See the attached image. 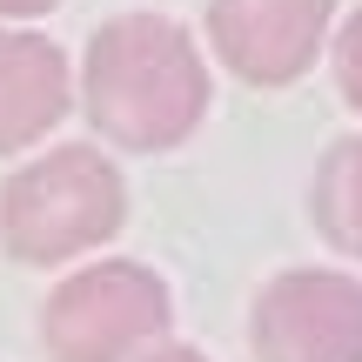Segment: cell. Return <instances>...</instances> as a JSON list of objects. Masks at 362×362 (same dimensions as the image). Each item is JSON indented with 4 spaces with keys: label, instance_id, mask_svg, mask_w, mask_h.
I'll return each mask as SVG.
<instances>
[{
    "label": "cell",
    "instance_id": "obj_1",
    "mask_svg": "<svg viewBox=\"0 0 362 362\" xmlns=\"http://www.w3.org/2000/svg\"><path fill=\"white\" fill-rule=\"evenodd\" d=\"M81 101L101 141L161 155L188 141L208 115V67L202 47L161 13H121L88 40Z\"/></svg>",
    "mask_w": 362,
    "mask_h": 362
},
{
    "label": "cell",
    "instance_id": "obj_2",
    "mask_svg": "<svg viewBox=\"0 0 362 362\" xmlns=\"http://www.w3.org/2000/svg\"><path fill=\"white\" fill-rule=\"evenodd\" d=\"M128 215L115 161L101 148H54L27 161L0 188V242L13 262H67L81 248H101Z\"/></svg>",
    "mask_w": 362,
    "mask_h": 362
},
{
    "label": "cell",
    "instance_id": "obj_3",
    "mask_svg": "<svg viewBox=\"0 0 362 362\" xmlns=\"http://www.w3.org/2000/svg\"><path fill=\"white\" fill-rule=\"evenodd\" d=\"M168 329V282L141 262H94L47 296L40 342L54 362H128Z\"/></svg>",
    "mask_w": 362,
    "mask_h": 362
},
{
    "label": "cell",
    "instance_id": "obj_4",
    "mask_svg": "<svg viewBox=\"0 0 362 362\" xmlns=\"http://www.w3.org/2000/svg\"><path fill=\"white\" fill-rule=\"evenodd\" d=\"M255 362H362V282L336 269H288L248 315Z\"/></svg>",
    "mask_w": 362,
    "mask_h": 362
},
{
    "label": "cell",
    "instance_id": "obj_5",
    "mask_svg": "<svg viewBox=\"0 0 362 362\" xmlns=\"http://www.w3.org/2000/svg\"><path fill=\"white\" fill-rule=\"evenodd\" d=\"M336 0H215L208 7V40L215 54L255 88H288L309 74L322 54Z\"/></svg>",
    "mask_w": 362,
    "mask_h": 362
},
{
    "label": "cell",
    "instance_id": "obj_6",
    "mask_svg": "<svg viewBox=\"0 0 362 362\" xmlns=\"http://www.w3.org/2000/svg\"><path fill=\"white\" fill-rule=\"evenodd\" d=\"M74 101V81H67V54L47 34H21V27H0V155L40 141L54 121Z\"/></svg>",
    "mask_w": 362,
    "mask_h": 362
},
{
    "label": "cell",
    "instance_id": "obj_7",
    "mask_svg": "<svg viewBox=\"0 0 362 362\" xmlns=\"http://www.w3.org/2000/svg\"><path fill=\"white\" fill-rule=\"evenodd\" d=\"M309 208H315V228L329 235V248H342V255L362 262V134L356 141H336L322 155Z\"/></svg>",
    "mask_w": 362,
    "mask_h": 362
},
{
    "label": "cell",
    "instance_id": "obj_8",
    "mask_svg": "<svg viewBox=\"0 0 362 362\" xmlns=\"http://www.w3.org/2000/svg\"><path fill=\"white\" fill-rule=\"evenodd\" d=\"M336 81H342V94L362 107V13L342 27V40H336Z\"/></svg>",
    "mask_w": 362,
    "mask_h": 362
},
{
    "label": "cell",
    "instance_id": "obj_9",
    "mask_svg": "<svg viewBox=\"0 0 362 362\" xmlns=\"http://www.w3.org/2000/svg\"><path fill=\"white\" fill-rule=\"evenodd\" d=\"M47 7H61V0H0V21H34Z\"/></svg>",
    "mask_w": 362,
    "mask_h": 362
},
{
    "label": "cell",
    "instance_id": "obj_10",
    "mask_svg": "<svg viewBox=\"0 0 362 362\" xmlns=\"http://www.w3.org/2000/svg\"><path fill=\"white\" fill-rule=\"evenodd\" d=\"M148 362H208V356H194V349H155Z\"/></svg>",
    "mask_w": 362,
    "mask_h": 362
}]
</instances>
